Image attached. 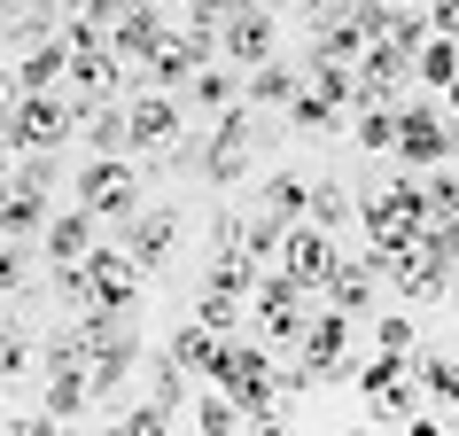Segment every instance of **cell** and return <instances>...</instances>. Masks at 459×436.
<instances>
[{
	"label": "cell",
	"mask_w": 459,
	"mask_h": 436,
	"mask_svg": "<svg viewBox=\"0 0 459 436\" xmlns=\"http://www.w3.org/2000/svg\"><path fill=\"white\" fill-rule=\"evenodd\" d=\"M312 296L289 266H265V281H257V296H249V319H257V336L273 343V351H296L304 343V327H312Z\"/></svg>",
	"instance_id": "1"
},
{
	"label": "cell",
	"mask_w": 459,
	"mask_h": 436,
	"mask_svg": "<svg viewBox=\"0 0 459 436\" xmlns=\"http://www.w3.org/2000/svg\"><path fill=\"white\" fill-rule=\"evenodd\" d=\"M78 203H86V211L117 234L125 218L148 203V179H141V164H133V156H86V171H78Z\"/></svg>",
	"instance_id": "2"
},
{
	"label": "cell",
	"mask_w": 459,
	"mask_h": 436,
	"mask_svg": "<svg viewBox=\"0 0 459 436\" xmlns=\"http://www.w3.org/2000/svg\"><path fill=\"white\" fill-rule=\"evenodd\" d=\"M203 63H218V31L211 24H164V39H156V55L141 63V86H164V94H187V78L203 71Z\"/></svg>",
	"instance_id": "3"
},
{
	"label": "cell",
	"mask_w": 459,
	"mask_h": 436,
	"mask_svg": "<svg viewBox=\"0 0 459 436\" xmlns=\"http://www.w3.org/2000/svg\"><path fill=\"white\" fill-rule=\"evenodd\" d=\"M78 118H86V109H78L71 86H55V94H16V109H8V125H16V156L78 141Z\"/></svg>",
	"instance_id": "4"
},
{
	"label": "cell",
	"mask_w": 459,
	"mask_h": 436,
	"mask_svg": "<svg viewBox=\"0 0 459 436\" xmlns=\"http://www.w3.org/2000/svg\"><path fill=\"white\" fill-rule=\"evenodd\" d=\"M125 125H133V156H179V141H187V101L164 94V86H141V94L125 101Z\"/></svg>",
	"instance_id": "5"
},
{
	"label": "cell",
	"mask_w": 459,
	"mask_h": 436,
	"mask_svg": "<svg viewBox=\"0 0 459 436\" xmlns=\"http://www.w3.org/2000/svg\"><path fill=\"white\" fill-rule=\"evenodd\" d=\"M459 156V125L444 101H412L405 94V133H397V164L405 171H436Z\"/></svg>",
	"instance_id": "6"
},
{
	"label": "cell",
	"mask_w": 459,
	"mask_h": 436,
	"mask_svg": "<svg viewBox=\"0 0 459 436\" xmlns=\"http://www.w3.org/2000/svg\"><path fill=\"white\" fill-rule=\"evenodd\" d=\"M342 242H335V226H319V218H289V242H281V257L273 266H289L304 289H327V273H335Z\"/></svg>",
	"instance_id": "7"
},
{
	"label": "cell",
	"mask_w": 459,
	"mask_h": 436,
	"mask_svg": "<svg viewBox=\"0 0 459 436\" xmlns=\"http://www.w3.org/2000/svg\"><path fill=\"white\" fill-rule=\"evenodd\" d=\"M218 55H226V63H242V71H249V63H273V55H281V24H273V8L242 0V8L218 24Z\"/></svg>",
	"instance_id": "8"
},
{
	"label": "cell",
	"mask_w": 459,
	"mask_h": 436,
	"mask_svg": "<svg viewBox=\"0 0 459 436\" xmlns=\"http://www.w3.org/2000/svg\"><path fill=\"white\" fill-rule=\"evenodd\" d=\"M117 242L133 249V257H141V273L156 281V273L171 266V242H179V211H171V203H141V211L117 226Z\"/></svg>",
	"instance_id": "9"
},
{
	"label": "cell",
	"mask_w": 459,
	"mask_h": 436,
	"mask_svg": "<svg viewBox=\"0 0 459 436\" xmlns=\"http://www.w3.org/2000/svg\"><path fill=\"white\" fill-rule=\"evenodd\" d=\"M86 273H94V304H125V312H133V304H141V289H148L141 257H133V249H125L117 234L86 249Z\"/></svg>",
	"instance_id": "10"
},
{
	"label": "cell",
	"mask_w": 459,
	"mask_h": 436,
	"mask_svg": "<svg viewBox=\"0 0 459 436\" xmlns=\"http://www.w3.org/2000/svg\"><path fill=\"white\" fill-rule=\"evenodd\" d=\"M382 281H389V273L374 266L366 249H342V257H335V273H327V289H319V296H327V304H342V312L359 319V312H374V304H382Z\"/></svg>",
	"instance_id": "11"
},
{
	"label": "cell",
	"mask_w": 459,
	"mask_h": 436,
	"mask_svg": "<svg viewBox=\"0 0 459 436\" xmlns=\"http://www.w3.org/2000/svg\"><path fill=\"white\" fill-rule=\"evenodd\" d=\"M164 24H171V16H164V0H133L117 24H109V48H117V63H125V71H141L148 55H156Z\"/></svg>",
	"instance_id": "12"
},
{
	"label": "cell",
	"mask_w": 459,
	"mask_h": 436,
	"mask_svg": "<svg viewBox=\"0 0 459 436\" xmlns=\"http://www.w3.org/2000/svg\"><path fill=\"white\" fill-rule=\"evenodd\" d=\"M94 242H101V218L86 211V203H71V211H55L48 226H39V257H48V266H78Z\"/></svg>",
	"instance_id": "13"
},
{
	"label": "cell",
	"mask_w": 459,
	"mask_h": 436,
	"mask_svg": "<svg viewBox=\"0 0 459 436\" xmlns=\"http://www.w3.org/2000/svg\"><path fill=\"white\" fill-rule=\"evenodd\" d=\"M55 218V187H39V179H16L8 171V187H0V234H24V242H39V226Z\"/></svg>",
	"instance_id": "14"
},
{
	"label": "cell",
	"mask_w": 459,
	"mask_h": 436,
	"mask_svg": "<svg viewBox=\"0 0 459 436\" xmlns=\"http://www.w3.org/2000/svg\"><path fill=\"white\" fill-rule=\"evenodd\" d=\"M452 281H459V273H452V266H436V257H420V249H405V257L389 266V289L405 296L412 312H429V304H444V296H452Z\"/></svg>",
	"instance_id": "15"
},
{
	"label": "cell",
	"mask_w": 459,
	"mask_h": 436,
	"mask_svg": "<svg viewBox=\"0 0 459 436\" xmlns=\"http://www.w3.org/2000/svg\"><path fill=\"white\" fill-rule=\"evenodd\" d=\"M304 86H312V78L296 71L289 55H273V63H249V71H242V101H257V109H289Z\"/></svg>",
	"instance_id": "16"
},
{
	"label": "cell",
	"mask_w": 459,
	"mask_h": 436,
	"mask_svg": "<svg viewBox=\"0 0 459 436\" xmlns=\"http://www.w3.org/2000/svg\"><path fill=\"white\" fill-rule=\"evenodd\" d=\"M397 133H405V101H359L351 109V148H366V156H397Z\"/></svg>",
	"instance_id": "17"
},
{
	"label": "cell",
	"mask_w": 459,
	"mask_h": 436,
	"mask_svg": "<svg viewBox=\"0 0 459 436\" xmlns=\"http://www.w3.org/2000/svg\"><path fill=\"white\" fill-rule=\"evenodd\" d=\"M234 101H242V63L218 55V63H203V71L187 78V109H203V118H226Z\"/></svg>",
	"instance_id": "18"
},
{
	"label": "cell",
	"mask_w": 459,
	"mask_h": 436,
	"mask_svg": "<svg viewBox=\"0 0 459 436\" xmlns=\"http://www.w3.org/2000/svg\"><path fill=\"white\" fill-rule=\"evenodd\" d=\"M63 78H71V39H63V31L16 55V86H24V94H55Z\"/></svg>",
	"instance_id": "19"
},
{
	"label": "cell",
	"mask_w": 459,
	"mask_h": 436,
	"mask_svg": "<svg viewBox=\"0 0 459 436\" xmlns=\"http://www.w3.org/2000/svg\"><path fill=\"white\" fill-rule=\"evenodd\" d=\"M78 141H86V156H133V125H125V101H94V109L78 118Z\"/></svg>",
	"instance_id": "20"
},
{
	"label": "cell",
	"mask_w": 459,
	"mask_h": 436,
	"mask_svg": "<svg viewBox=\"0 0 459 436\" xmlns=\"http://www.w3.org/2000/svg\"><path fill=\"white\" fill-rule=\"evenodd\" d=\"M39 242H24V234H0V304H24L31 281H39Z\"/></svg>",
	"instance_id": "21"
},
{
	"label": "cell",
	"mask_w": 459,
	"mask_h": 436,
	"mask_svg": "<svg viewBox=\"0 0 459 436\" xmlns=\"http://www.w3.org/2000/svg\"><path fill=\"white\" fill-rule=\"evenodd\" d=\"M195 171H203V187H242L249 148H234L226 133H203V141H195Z\"/></svg>",
	"instance_id": "22"
},
{
	"label": "cell",
	"mask_w": 459,
	"mask_h": 436,
	"mask_svg": "<svg viewBox=\"0 0 459 436\" xmlns=\"http://www.w3.org/2000/svg\"><path fill=\"white\" fill-rule=\"evenodd\" d=\"M265 281V257H249V249H211V266H203V289H226V296H257Z\"/></svg>",
	"instance_id": "23"
},
{
	"label": "cell",
	"mask_w": 459,
	"mask_h": 436,
	"mask_svg": "<svg viewBox=\"0 0 459 436\" xmlns=\"http://www.w3.org/2000/svg\"><path fill=\"white\" fill-rule=\"evenodd\" d=\"M412 374L436 413H459V351H412Z\"/></svg>",
	"instance_id": "24"
},
{
	"label": "cell",
	"mask_w": 459,
	"mask_h": 436,
	"mask_svg": "<svg viewBox=\"0 0 459 436\" xmlns=\"http://www.w3.org/2000/svg\"><path fill=\"white\" fill-rule=\"evenodd\" d=\"M412 374L405 351H374V359H359V374H351V389H359V405H374V397H389V389Z\"/></svg>",
	"instance_id": "25"
},
{
	"label": "cell",
	"mask_w": 459,
	"mask_h": 436,
	"mask_svg": "<svg viewBox=\"0 0 459 436\" xmlns=\"http://www.w3.org/2000/svg\"><path fill=\"white\" fill-rule=\"evenodd\" d=\"M187 421H195L203 436H234V429H249V421H242V397H234V389H218V382L187 405Z\"/></svg>",
	"instance_id": "26"
},
{
	"label": "cell",
	"mask_w": 459,
	"mask_h": 436,
	"mask_svg": "<svg viewBox=\"0 0 459 436\" xmlns=\"http://www.w3.org/2000/svg\"><path fill=\"white\" fill-rule=\"evenodd\" d=\"M452 78H459V39H452V31H436L429 48L412 55V86H436V94H444Z\"/></svg>",
	"instance_id": "27"
},
{
	"label": "cell",
	"mask_w": 459,
	"mask_h": 436,
	"mask_svg": "<svg viewBox=\"0 0 459 436\" xmlns=\"http://www.w3.org/2000/svg\"><path fill=\"white\" fill-rule=\"evenodd\" d=\"M342 118H351V109H342V101H327L319 86H304V94L289 101V125H296V133H319V141H327V133H342Z\"/></svg>",
	"instance_id": "28"
},
{
	"label": "cell",
	"mask_w": 459,
	"mask_h": 436,
	"mask_svg": "<svg viewBox=\"0 0 459 436\" xmlns=\"http://www.w3.org/2000/svg\"><path fill=\"white\" fill-rule=\"evenodd\" d=\"M218 343H226V336H211V327H203V319H179V327H171V343H164V351H171V359H179V366H187V374H203V366H211V351H218Z\"/></svg>",
	"instance_id": "29"
},
{
	"label": "cell",
	"mask_w": 459,
	"mask_h": 436,
	"mask_svg": "<svg viewBox=\"0 0 459 436\" xmlns=\"http://www.w3.org/2000/svg\"><path fill=\"white\" fill-rule=\"evenodd\" d=\"M312 55H327V63H359V55H366V31H359V16L312 24Z\"/></svg>",
	"instance_id": "30"
},
{
	"label": "cell",
	"mask_w": 459,
	"mask_h": 436,
	"mask_svg": "<svg viewBox=\"0 0 459 436\" xmlns=\"http://www.w3.org/2000/svg\"><path fill=\"white\" fill-rule=\"evenodd\" d=\"M148 397H156V405H171L179 421H187V366L171 359V351H156V359H148Z\"/></svg>",
	"instance_id": "31"
},
{
	"label": "cell",
	"mask_w": 459,
	"mask_h": 436,
	"mask_svg": "<svg viewBox=\"0 0 459 436\" xmlns=\"http://www.w3.org/2000/svg\"><path fill=\"white\" fill-rule=\"evenodd\" d=\"M195 319H203V327H211V336H242V319H249V296L203 289V296H195Z\"/></svg>",
	"instance_id": "32"
},
{
	"label": "cell",
	"mask_w": 459,
	"mask_h": 436,
	"mask_svg": "<svg viewBox=\"0 0 459 436\" xmlns=\"http://www.w3.org/2000/svg\"><path fill=\"white\" fill-rule=\"evenodd\" d=\"M281 242H289V218H281V211H265V203H257V211L242 218V249H249V257H265V266H273V257H281Z\"/></svg>",
	"instance_id": "33"
},
{
	"label": "cell",
	"mask_w": 459,
	"mask_h": 436,
	"mask_svg": "<svg viewBox=\"0 0 459 436\" xmlns=\"http://www.w3.org/2000/svg\"><path fill=\"white\" fill-rule=\"evenodd\" d=\"M304 71H312V86H319L327 101H342V109H359V63H327V55H312Z\"/></svg>",
	"instance_id": "34"
},
{
	"label": "cell",
	"mask_w": 459,
	"mask_h": 436,
	"mask_svg": "<svg viewBox=\"0 0 459 436\" xmlns=\"http://www.w3.org/2000/svg\"><path fill=\"white\" fill-rule=\"evenodd\" d=\"M257 203H265V211H281V218H312V179H296V171H273Z\"/></svg>",
	"instance_id": "35"
},
{
	"label": "cell",
	"mask_w": 459,
	"mask_h": 436,
	"mask_svg": "<svg viewBox=\"0 0 459 436\" xmlns=\"http://www.w3.org/2000/svg\"><path fill=\"white\" fill-rule=\"evenodd\" d=\"M312 218L342 234V226L359 218V203H351V187H342V179H312Z\"/></svg>",
	"instance_id": "36"
},
{
	"label": "cell",
	"mask_w": 459,
	"mask_h": 436,
	"mask_svg": "<svg viewBox=\"0 0 459 436\" xmlns=\"http://www.w3.org/2000/svg\"><path fill=\"white\" fill-rule=\"evenodd\" d=\"M374 351H405L412 359V351H420V319L412 312H382L374 319Z\"/></svg>",
	"instance_id": "37"
},
{
	"label": "cell",
	"mask_w": 459,
	"mask_h": 436,
	"mask_svg": "<svg viewBox=\"0 0 459 436\" xmlns=\"http://www.w3.org/2000/svg\"><path fill=\"white\" fill-rule=\"evenodd\" d=\"M171 421H179V413L156 405V397H141V405H125V413H117V429H133V436H164Z\"/></svg>",
	"instance_id": "38"
},
{
	"label": "cell",
	"mask_w": 459,
	"mask_h": 436,
	"mask_svg": "<svg viewBox=\"0 0 459 436\" xmlns=\"http://www.w3.org/2000/svg\"><path fill=\"white\" fill-rule=\"evenodd\" d=\"M211 249H242V211H234V203L211 211Z\"/></svg>",
	"instance_id": "39"
},
{
	"label": "cell",
	"mask_w": 459,
	"mask_h": 436,
	"mask_svg": "<svg viewBox=\"0 0 459 436\" xmlns=\"http://www.w3.org/2000/svg\"><path fill=\"white\" fill-rule=\"evenodd\" d=\"M16 94H24L16 86V63H0V109H16Z\"/></svg>",
	"instance_id": "40"
},
{
	"label": "cell",
	"mask_w": 459,
	"mask_h": 436,
	"mask_svg": "<svg viewBox=\"0 0 459 436\" xmlns=\"http://www.w3.org/2000/svg\"><path fill=\"white\" fill-rule=\"evenodd\" d=\"M436 101H444V109H452V118H459V78H452V86H444V94H436Z\"/></svg>",
	"instance_id": "41"
},
{
	"label": "cell",
	"mask_w": 459,
	"mask_h": 436,
	"mask_svg": "<svg viewBox=\"0 0 459 436\" xmlns=\"http://www.w3.org/2000/svg\"><path fill=\"white\" fill-rule=\"evenodd\" d=\"M0 187H8V164H0Z\"/></svg>",
	"instance_id": "42"
},
{
	"label": "cell",
	"mask_w": 459,
	"mask_h": 436,
	"mask_svg": "<svg viewBox=\"0 0 459 436\" xmlns=\"http://www.w3.org/2000/svg\"><path fill=\"white\" fill-rule=\"evenodd\" d=\"M257 8H281V0H257Z\"/></svg>",
	"instance_id": "43"
}]
</instances>
